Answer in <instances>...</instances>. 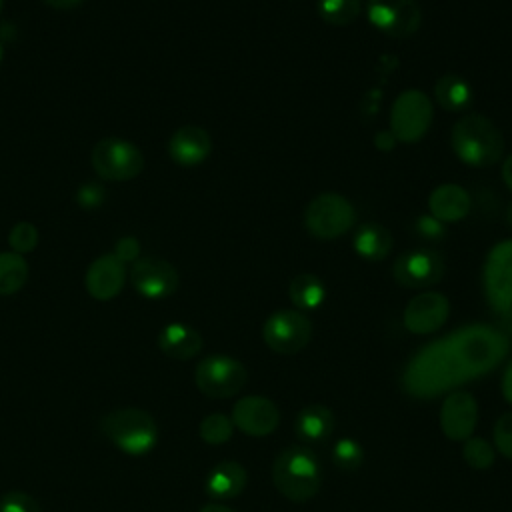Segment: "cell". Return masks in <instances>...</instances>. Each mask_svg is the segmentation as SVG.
Instances as JSON below:
<instances>
[{
  "label": "cell",
  "instance_id": "44dd1931",
  "mask_svg": "<svg viewBox=\"0 0 512 512\" xmlns=\"http://www.w3.org/2000/svg\"><path fill=\"white\" fill-rule=\"evenodd\" d=\"M248 474L242 464L234 460L218 462L206 476L204 490L214 500H232L246 488Z\"/></svg>",
  "mask_w": 512,
  "mask_h": 512
},
{
  "label": "cell",
  "instance_id": "5b68a950",
  "mask_svg": "<svg viewBox=\"0 0 512 512\" xmlns=\"http://www.w3.org/2000/svg\"><path fill=\"white\" fill-rule=\"evenodd\" d=\"M102 434L124 454L142 456L158 444V424L142 408H116L100 418Z\"/></svg>",
  "mask_w": 512,
  "mask_h": 512
},
{
  "label": "cell",
  "instance_id": "d6a6232c",
  "mask_svg": "<svg viewBox=\"0 0 512 512\" xmlns=\"http://www.w3.org/2000/svg\"><path fill=\"white\" fill-rule=\"evenodd\" d=\"M0 512H42L34 496L22 490H10L0 496Z\"/></svg>",
  "mask_w": 512,
  "mask_h": 512
},
{
  "label": "cell",
  "instance_id": "83f0119b",
  "mask_svg": "<svg viewBox=\"0 0 512 512\" xmlns=\"http://www.w3.org/2000/svg\"><path fill=\"white\" fill-rule=\"evenodd\" d=\"M318 14L326 24L348 26L360 14V0H318Z\"/></svg>",
  "mask_w": 512,
  "mask_h": 512
},
{
  "label": "cell",
  "instance_id": "5bb4252c",
  "mask_svg": "<svg viewBox=\"0 0 512 512\" xmlns=\"http://www.w3.org/2000/svg\"><path fill=\"white\" fill-rule=\"evenodd\" d=\"M130 282L140 296L150 300H162L176 292L178 272L168 260L144 256L134 262L130 270Z\"/></svg>",
  "mask_w": 512,
  "mask_h": 512
},
{
  "label": "cell",
  "instance_id": "603a6c76",
  "mask_svg": "<svg viewBox=\"0 0 512 512\" xmlns=\"http://www.w3.org/2000/svg\"><path fill=\"white\" fill-rule=\"evenodd\" d=\"M334 424L336 420L330 408L322 404H308L298 412L294 420V430L302 442L314 444L326 440L334 432Z\"/></svg>",
  "mask_w": 512,
  "mask_h": 512
},
{
  "label": "cell",
  "instance_id": "7402d4cb",
  "mask_svg": "<svg viewBox=\"0 0 512 512\" xmlns=\"http://www.w3.org/2000/svg\"><path fill=\"white\" fill-rule=\"evenodd\" d=\"M202 346L204 342L200 332L182 322H170L158 334V348L174 360H190L202 350Z\"/></svg>",
  "mask_w": 512,
  "mask_h": 512
},
{
  "label": "cell",
  "instance_id": "2e32d148",
  "mask_svg": "<svg viewBox=\"0 0 512 512\" xmlns=\"http://www.w3.org/2000/svg\"><path fill=\"white\" fill-rule=\"evenodd\" d=\"M450 314V302L440 292H420L412 296L404 308V326L412 334L436 332Z\"/></svg>",
  "mask_w": 512,
  "mask_h": 512
},
{
  "label": "cell",
  "instance_id": "9c48e42d",
  "mask_svg": "<svg viewBox=\"0 0 512 512\" xmlns=\"http://www.w3.org/2000/svg\"><path fill=\"white\" fill-rule=\"evenodd\" d=\"M246 380V366L226 354L204 356L194 370L196 388L208 398H230L244 388Z\"/></svg>",
  "mask_w": 512,
  "mask_h": 512
},
{
  "label": "cell",
  "instance_id": "30bf717a",
  "mask_svg": "<svg viewBox=\"0 0 512 512\" xmlns=\"http://www.w3.org/2000/svg\"><path fill=\"white\" fill-rule=\"evenodd\" d=\"M92 168L104 180L124 182L138 176L144 168V156L138 146L122 138H102L90 156Z\"/></svg>",
  "mask_w": 512,
  "mask_h": 512
},
{
  "label": "cell",
  "instance_id": "4fadbf2b",
  "mask_svg": "<svg viewBox=\"0 0 512 512\" xmlns=\"http://www.w3.org/2000/svg\"><path fill=\"white\" fill-rule=\"evenodd\" d=\"M368 20L394 38H406L420 26L422 12L416 0H368Z\"/></svg>",
  "mask_w": 512,
  "mask_h": 512
},
{
  "label": "cell",
  "instance_id": "f6af8a7d",
  "mask_svg": "<svg viewBox=\"0 0 512 512\" xmlns=\"http://www.w3.org/2000/svg\"><path fill=\"white\" fill-rule=\"evenodd\" d=\"M0 10H2V0H0Z\"/></svg>",
  "mask_w": 512,
  "mask_h": 512
},
{
  "label": "cell",
  "instance_id": "7c38bea8",
  "mask_svg": "<svg viewBox=\"0 0 512 512\" xmlns=\"http://www.w3.org/2000/svg\"><path fill=\"white\" fill-rule=\"evenodd\" d=\"M444 274V260L436 250L414 248L400 254L392 264L394 280L404 288H428Z\"/></svg>",
  "mask_w": 512,
  "mask_h": 512
},
{
  "label": "cell",
  "instance_id": "836d02e7",
  "mask_svg": "<svg viewBox=\"0 0 512 512\" xmlns=\"http://www.w3.org/2000/svg\"><path fill=\"white\" fill-rule=\"evenodd\" d=\"M494 446L512 460V412L502 414L494 424Z\"/></svg>",
  "mask_w": 512,
  "mask_h": 512
},
{
  "label": "cell",
  "instance_id": "8992f818",
  "mask_svg": "<svg viewBox=\"0 0 512 512\" xmlns=\"http://www.w3.org/2000/svg\"><path fill=\"white\" fill-rule=\"evenodd\" d=\"M484 292L496 316L512 330V238L490 248L484 262Z\"/></svg>",
  "mask_w": 512,
  "mask_h": 512
},
{
  "label": "cell",
  "instance_id": "e0dca14e",
  "mask_svg": "<svg viewBox=\"0 0 512 512\" xmlns=\"http://www.w3.org/2000/svg\"><path fill=\"white\" fill-rule=\"evenodd\" d=\"M478 422V404L472 394L452 392L440 408V428L448 440L464 442L472 436Z\"/></svg>",
  "mask_w": 512,
  "mask_h": 512
},
{
  "label": "cell",
  "instance_id": "74e56055",
  "mask_svg": "<svg viewBox=\"0 0 512 512\" xmlns=\"http://www.w3.org/2000/svg\"><path fill=\"white\" fill-rule=\"evenodd\" d=\"M374 144H376V148L388 152V150L394 148L396 138H394V134H392L390 130H382V132H378V134L374 136Z\"/></svg>",
  "mask_w": 512,
  "mask_h": 512
},
{
  "label": "cell",
  "instance_id": "4316f807",
  "mask_svg": "<svg viewBox=\"0 0 512 512\" xmlns=\"http://www.w3.org/2000/svg\"><path fill=\"white\" fill-rule=\"evenodd\" d=\"M28 280V262L22 254L0 252V296L16 294Z\"/></svg>",
  "mask_w": 512,
  "mask_h": 512
},
{
  "label": "cell",
  "instance_id": "f546056e",
  "mask_svg": "<svg viewBox=\"0 0 512 512\" xmlns=\"http://www.w3.org/2000/svg\"><path fill=\"white\" fill-rule=\"evenodd\" d=\"M462 458L474 470H488L494 464L496 454H494V448L490 442H486L484 438H478V436H470L468 440H464Z\"/></svg>",
  "mask_w": 512,
  "mask_h": 512
},
{
  "label": "cell",
  "instance_id": "4dcf8cb0",
  "mask_svg": "<svg viewBox=\"0 0 512 512\" xmlns=\"http://www.w3.org/2000/svg\"><path fill=\"white\" fill-rule=\"evenodd\" d=\"M362 460H364V450L360 442H356L354 438H340L332 448V462L340 470L352 472L360 468Z\"/></svg>",
  "mask_w": 512,
  "mask_h": 512
},
{
  "label": "cell",
  "instance_id": "6da1fadb",
  "mask_svg": "<svg viewBox=\"0 0 512 512\" xmlns=\"http://www.w3.org/2000/svg\"><path fill=\"white\" fill-rule=\"evenodd\" d=\"M460 380H464V376L452 358L446 338L418 350L402 376L404 390L416 398H432Z\"/></svg>",
  "mask_w": 512,
  "mask_h": 512
},
{
  "label": "cell",
  "instance_id": "7a4b0ae2",
  "mask_svg": "<svg viewBox=\"0 0 512 512\" xmlns=\"http://www.w3.org/2000/svg\"><path fill=\"white\" fill-rule=\"evenodd\" d=\"M446 340L452 358L464 378L480 376L492 370L508 352L506 336L486 324L464 326L450 334Z\"/></svg>",
  "mask_w": 512,
  "mask_h": 512
},
{
  "label": "cell",
  "instance_id": "484cf974",
  "mask_svg": "<svg viewBox=\"0 0 512 512\" xmlns=\"http://www.w3.org/2000/svg\"><path fill=\"white\" fill-rule=\"evenodd\" d=\"M288 296L296 310H316L326 298V286L316 274L304 272L290 280Z\"/></svg>",
  "mask_w": 512,
  "mask_h": 512
},
{
  "label": "cell",
  "instance_id": "f35d334b",
  "mask_svg": "<svg viewBox=\"0 0 512 512\" xmlns=\"http://www.w3.org/2000/svg\"><path fill=\"white\" fill-rule=\"evenodd\" d=\"M502 394L512 404V362L506 366L504 376H502Z\"/></svg>",
  "mask_w": 512,
  "mask_h": 512
},
{
  "label": "cell",
  "instance_id": "1f68e13d",
  "mask_svg": "<svg viewBox=\"0 0 512 512\" xmlns=\"http://www.w3.org/2000/svg\"><path fill=\"white\" fill-rule=\"evenodd\" d=\"M8 244L12 248V252L16 254H28L36 248L38 244V230L34 224L30 222H18L16 226H12L10 234H8Z\"/></svg>",
  "mask_w": 512,
  "mask_h": 512
},
{
  "label": "cell",
  "instance_id": "cb8c5ba5",
  "mask_svg": "<svg viewBox=\"0 0 512 512\" xmlns=\"http://www.w3.org/2000/svg\"><path fill=\"white\" fill-rule=\"evenodd\" d=\"M354 250L368 262H380L392 250V236L382 224L366 222L354 234Z\"/></svg>",
  "mask_w": 512,
  "mask_h": 512
},
{
  "label": "cell",
  "instance_id": "9a60e30c",
  "mask_svg": "<svg viewBox=\"0 0 512 512\" xmlns=\"http://www.w3.org/2000/svg\"><path fill=\"white\" fill-rule=\"evenodd\" d=\"M280 422V410L266 396H244L232 406V424L248 436H268Z\"/></svg>",
  "mask_w": 512,
  "mask_h": 512
},
{
  "label": "cell",
  "instance_id": "3957f363",
  "mask_svg": "<svg viewBox=\"0 0 512 512\" xmlns=\"http://www.w3.org/2000/svg\"><path fill=\"white\" fill-rule=\"evenodd\" d=\"M450 146L464 164L474 168L496 164L504 152V140L500 130L492 120L482 114L462 116L452 126Z\"/></svg>",
  "mask_w": 512,
  "mask_h": 512
},
{
  "label": "cell",
  "instance_id": "b9f144b4",
  "mask_svg": "<svg viewBox=\"0 0 512 512\" xmlns=\"http://www.w3.org/2000/svg\"><path fill=\"white\" fill-rule=\"evenodd\" d=\"M198 512H236L224 504H218V502H210V504H204Z\"/></svg>",
  "mask_w": 512,
  "mask_h": 512
},
{
  "label": "cell",
  "instance_id": "ee69618b",
  "mask_svg": "<svg viewBox=\"0 0 512 512\" xmlns=\"http://www.w3.org/2000/svg\"><path fill=\"white\" fill-rule=\"evenodd\" d=\"M2 54H4V48H2V44H0V62H2Z\"/></svg>",
  "mask_w": 512,
  "mask_h": 512
},
{
  "label": "cell",
  "instance_id": "8fae6325",
  "mask_svg": "<svg viewBox=\"0 0 512 512\" xmlns=\"http://www.w3.org/2000/svg\"><path fill=\"white\" fill-rule=\"evenodd\" d=\"M310 338L312 322L296 308L270 314L262 326V340L276 354H296L310 342Z\"/></svg>",
  "mask_w": 512,
  "mask_h": 512
},
{
  "label": "cell",
  "instance_id": "d4e9b609",
  "mask_svg": "<svg viewBox=\"0 0 512 512\" xmlns=\"http://www.w3.org/2000/svg\"><path fill=\"white\" fill-rule=\"evenodd\" d=\"M434 96H436V102L448 112H460L468 108L474 98L472 86L468 84V80L456 72H448L436 80Z\"/></svg>",
  "mask_w": 512,
  "mask_h": 512
},
{
  "label": "cell",
  "instance_id": "e575fe53",
  "mask_svg": "<svg viewBox=\"0 0 512 512\" xmlns=\"http://www.w3.org/2000/svg\"><path fill=\"white\" fill-rule=\"evenodd\" d=\"M76 200L84 208H96L104 200V188L100 184H96V182H86V184H82L78 188Z\"/></svg>",
  "mask_w": 512,
  "mask_h": 512
},
{
  "label": "cell",
  "instance_id": "ba28073f",
  "mask_svg": "<svg viewBox=\"0 0 512 512\" xmlns=\"http://www.w3.org/2000/svg\"><path fill=\"white\" fill-rule=\"evenodd\" d=\"M434 118V106L430 98L418 90L408 88L400 92L390 108V132L396 142H418L430 128Z\"/></svg>",
  "mask_w": 512,
  "mask_h": 512
},
{
  "label": "cell",
  "instance_id": "ab89813d",
  "mask_svg": "<svg viewBox=\"0 0 512 512\" xmlns=\"http://www.w3.org/2000/svg\"><path fill=\"white\" fill-rule=\"evenodd\" d=\"M502 180H504V184L508 186V190L512 192V152L504 158V164H502Z\"/></svg>",
  "mask_w": 512,
  "mask_h": 512
},
{
  "label": "cell",
  "instance_id": "ffe728a7",
  "mask_svg": "<svg viewBox=\"0 0 512 512\" xmlns=\"http://www.w3.org/2000/svg\"><path fill=\"white\" fill-rule=\"evenodd\" d=\"M470 206H472L470 194L462 186L452 184V182L436 186L428 198L430 216H434L442 224L458 222V220L466 218L470 212Z\"/></svg>",
  "mask_w": 512,
  "mask_h": 512
},
{
  "label": "cell",
  "instance_id": "f1b7e54d",
  "mask_svg": "<svg viewBox=\"0 0 512 512\" xmlns=\"http://www.w3.org/2000/svg\"><path fill=\"white\" fill-rule=\"evenodd\" d=\"M234 432L232 418L222 412H212L200 420L198 434L206 444H224Z\"/></svg>",
  "mask_w": 512,
  "mask_h": 512
},
{
  "label": "cell",
  "instance_id": "52a82bcc",
  "mask_svg": "<svg viewBox=\"0 0 512 512\" xmlns=\"http://www.w3.org/2000/svg\"><path fill=\"white\" fill-rule=\"evenodd\" d=\"M356 224V210L348 198L336 192H324L310 200L304 212L306 230L320 238L332 240L346 234Z\"/></svg>",
  "mask_w": 512,
  "mask_h": 512
},
{
  "label": "cell",
  "instance_id": "7bdbcfd3",
  "mask_svg": "<svg viewBox=\"0 0 512 512\" xmlns=\"http://www.w3.org/2000/svg\"><path fill=\"white\" fill-rule=\"evenodd\" d=\"M506 218H508V224H510V226H512V206H510V208H508V216H506Z\"/></svg>",
  "mask_w": 512,
  "mask_h": 512
},
{
  "label": "cell",
  "instance_id": "ac0fdd59",
  "mask_svg": "<svg viewBox=\"0 0 512 512\" xmlns=\"http://www.w3.org/2000/svg\"><path fill=\"white\" fill-rule=\"evenodd\" d=\"M86 290L94 300H112L126 282V264L112 252L96 258L86 270Z\"/></svg>",
  "mask_w": 512,
  "mask_h": 512
},
{
  "label": "cell",
  "instance_id": "8d00e7d4",
  "mask_svg": "<svg viewBox=\"0 0 512 512\" xmlns=\"http://www.w3.org/2000/svg\"><path fill=\"white\" fill-rule=\"evenodd\" d=\"M416 230L426 238H440L444 234V224L434 216H420L416 222Z\"/></svg>",
  "mask_w": 512,
  "mask_h": 512
},
{
  "label": "cell",
  "instance_id": "277c9868",
  "mask_svg": "<svg viewBox=\"0 0 512 512\" xmlns=\"http://www.w3.org/2000/svg\"><path fill=\"white\" fill-rule=\"evenodd\" d=\"M272 482L276 490L292 502L314 498L322 484V468L316 454L306 446L284 448L274 460Z\"/></svg>",
  "mask_w": 512,
  "mask_h": 512
},
{
  "label": "cell",
  "instance_id": "60d3db41",
  "mask_svg": "<svg viewBox=\"0 0 512 512\" xmlns=\"http://www.w3.org/2000/svg\"><path fill=\"white\" fill-rule=\"evenodd\" d=\"M44 2L56 10H70V8L78 6L82 0H44Z\"/></svg>",
  "mask_w": 512,
  "mask_h": 512
},
{
  "label": "cell",
  "instance_id": "d590c367",
  "mask_svg": "<svg viewBox=\"0 0 512 512\" xmlns=\"http://www.w3.org/2000/svg\"><path fill=\"white\" fill-rule=\"evenodd\" d=\"M116 258H120L124 264L126 262H136L140 254V242L134 236H122L112 252Z\"/></svg>",
  "mask_w": 512,
  "mask_h": 512
},
{
  "label": "cell",
  "instance_id": "d6986e66",
  "mask_svg": "<svg viewBox=\"0 0 512 512\" xmlns=\"http://www.w3.org/2000/svg\"><path fill=\"white\" fill-rule=\"evenodd\" d=\"M212 140L210 134L194 124H186L178 128L168 142L170 158L180 166H196L210 156Z\"/></svg>",
  "mask_w": 512,
  "mask_h": 512
}]
</instances>
